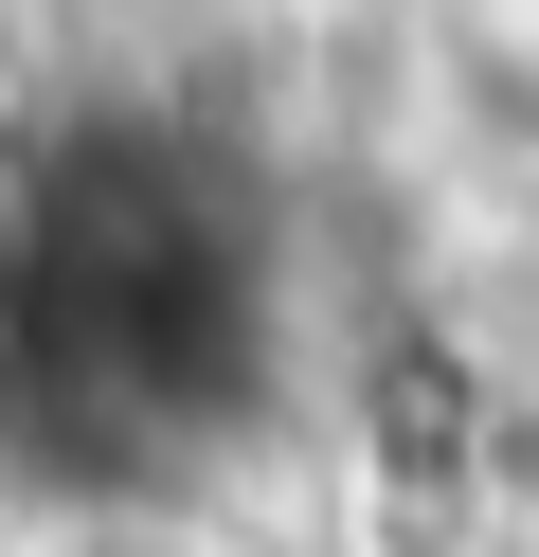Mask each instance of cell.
Wrapping results in <instances>:
<instances>
[{
    "mask_svg": "<svg viewBox=\"0 0 539 557\" xmlns=\"http://www.w3.org/2000/svg\"><path fill=\"white\" fill-rule=\"evenodd\" d=\"M270 396V198L198 109H72L19 145V449L54 485H162Z\"/></svg>",
    "mask_w": 539,
    "mask_h": 557,
    "instance_id": "cell-1",
    "label": "cell"
},
{
    "mask_svg": "<svg viewBox=\"0 0 539 557\" xmlns=\"http://www.w3.org/2000/svg\"><path fill=\"white\" fill-rule=\"evenodd\" d=\"M0 449H19V145H0Z\"/></svg>",
    "mask_w": 539,
    "mask_h": 557,
    "instance_id": "cell-2",
    "label": "cell"
},
{
    "mask_svg": "<svg viewBox=\"0 0 539 557\" xmlns=\"http://www.w3.org/2000/svg\"><path fill=\"white\" fill-rule=\"evenodd\" d=\"M0 90H19V0H0Z\"/></svg>",
    "mask_w": 539,
    "mask_h": 557,
    "instance_id": "cell-3",
    "label": "cell"
}]
</instances>
